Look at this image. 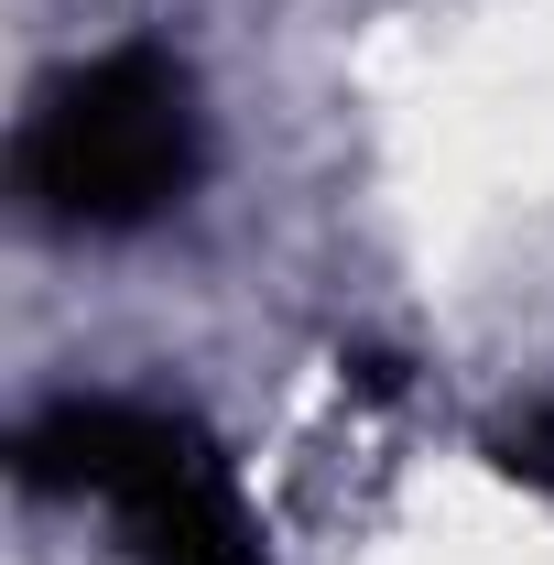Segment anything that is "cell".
Masks as SVG:
<instances>
[{"mask_svg":"<svg viewBox=\"0 0 554 565\" xmlns=\"http://www.w3.org/2000/svg\"><path fill=\"white\" fill-rule=\"evenodd\" d=\"M11 174H22V207L66 239H131L152 217H174L207 174L196 76L163 44H109L87 66L44 76L11 141Z\"/></svg>","mask_w":554,"mask_h":565,"instance_id":"obj_1","label":"cell"},{"mask_svg":"<svg viewBox=\"0 0 554 565\" xmlns=\"http://www.w3.org/2000/svg\"><path fill=\"white\" fill-rule=\"evenodd\" d=\"M22 479L98 511L141 565H273L217 435L152 392H66L22 424Z\"/></svg>","mask_w":554,"mask_h":565,"instance_id":"obj_2","label":"cell"},{"mask_svg":"<svg viewBox=\"0 0 554 565\" xmlns=\"http://www.w3.org/2000/svg\"><path fill=\"white\" fill-rule=\"evenodd\" d=\"M489 457L511 468V479H533V490H554V392L544 403H522V414L489 435Z\"/></svg>","mask_w":554,"mask_h":565,"instance_id":"obj_3","label":"cell"}]
</instances>
